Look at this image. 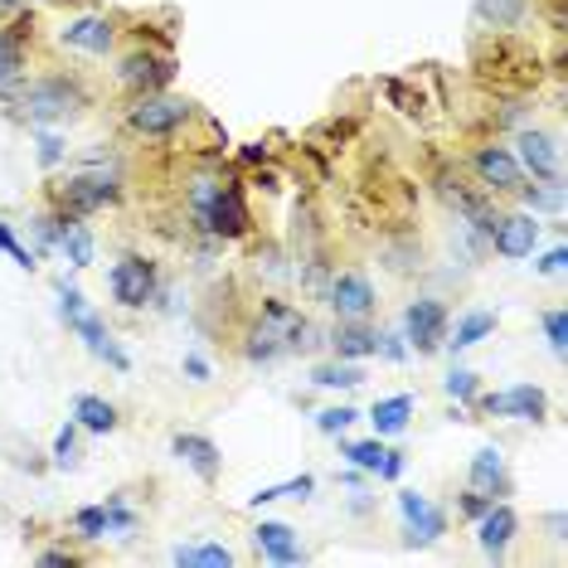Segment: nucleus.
<instances>
[{
    "label": "nucleus",
    "instance_id": "nucleus-1",
    "mask_svg": "<svg viewBox=\"0 0 568 568\" xmlns=\"http://www.w3.org/2000/svg\"><path fill=\"white\" fill-rule=\"evenodd\" d=\"M54 292H59V316H64V326H69L83 345H88V350H93L103 365H113L117 375H127V369H132L127 350H122V345L113 340V330H107V326H103V316H97L93 306H88V296H83L78 287H69L64 277L54 282Z\"/></svg>",
    "mask_w": 568,
    "mask_h": 568
},
{
    "label": "nucleus",
    "instance_id": "nucleus-2",
    "mask_svg": "<svg viewBox=\"0 0 568 568\" xmlns=\"http://www.w3.org/2000/svg\"><path fill=\"white\" fill-rule=\"evenodd\" d=\"M190 214L194 224L204 233H214V239H243L249 233V204H243V194L233 190V185H219V180H194L190 185Z\"/></svg>",
    "mask_w": 568,
    "mask_h": 568
},
{
    "label": "nucleus",
    "instance_id": "nucleus-3",
    "mask_svg": "<svg viewBox=\"0 0 568 568\" xmlns=\"http://www.w3.org/2000/svg\"><path fill=\"white\" fill-rule=\"evenodd\" d=\"M15 107L30 122L49 127V122L78 117L83 107H88V93H83L73 78H34V83H24V88L15 93Z\"/></svg>",
    "mask_w": 568,
    "mask_h": 568
},
{
    "label": "nucleus",
    "instance_id": "nucleus-4",
    "mask_svg": "<svg viewBox=\"0 0 568 568\" xmlns=\"http://www.w3.org/2000/svg\"><path fill=\"white\" fill-rule=\"evenodd\" d=\"M190 122V103L185 97H166V93H141L137 107L127 113V127L137 137H176Z\"/></svg>",
    "mask_w": 568,
    "mask_h": 568
},
{
    "label": "nucleus",
    "instance_id": "nucleus-5",
    "mask_svg": "<svg viewBox=\"0 0 568 568\" xmlns=\"http://www.w3.org/2000/svg\"><path fill=\"white\" fill-rule=\"evenodd\" d=\"M160 277H156V263H146V257L127 253L113 263V273H107V292H113L117 306H127V312H137V306H146L156 296Z\"/></svg>",
    "mask_w": 568,
    "mask_h": 568
},
{
    "label": "nucleus",
    "instance_id": "nucleus-6",
    "mask_svg": "<svg viewBox=\"0 0 568 568\" xmlns=\"http://www.w3.org/2000/svg\"><path fill=\"white\" fill-rule=\"evenodd\" d=\"M122 200V185L113 176H103V170H88V176H69L59 185V209H69V214H97V209L117 204Z\"/></svg>",
    "mask_w": 568,
    "mask_h": 568
},
{
    "label": "nucleus",
    "instance_id": "nucleus-7",
    "mask_svg": "<svg viewBox=\"0 0 568 568\" xmlns=\"http://www.w3.org/2000/svg\"><path fill=\"white\" fill-rule=\"evenodd\" d=\"M403 340H409V350H418V355L442 350V340H448V306H442L438 296L409 302V312H403Z\"/></svg>",
    "mask_w": 568,
    "mask_h": 568
},
{
    "label": "nucleus",
    "instance_id": "nucleus-8",
    "mask_svg": "<svg viewBox=\"0 0 568 568\" xmlns=\"http://www.w3.org/2000/svg\"><path fill=\"white\" fill-rule=\"evenodd\" d=\"M399 515H403V545L409 549H428L448 535V515L428 496H418V491H399Z\"/></svg>",
    "mask_w": 568,
    "mask_h": 568
},
{
    "label": "nucleus",
    "instance_id": "nucleus-9",
    "mask_svg": "<svg viewBox=\"0 0 568 568\" xmlns=\"http://www.w3.org/2000/svg\"><path fill=\"white\" fill-rule=\"evenodd\" d=\"M481 409L496 413V418H520V423H539L549 413V393L539 385H511L501 393H476Z\"/></svg>",
    "mask_w": 568,
    "mask_h": 568
},
{
    "label": "nucleus",
    "instance_id": "nucleus-10",
    "mask_svg": "<svg viewBox=\"0 0 568 568\" xmlns=\"http://www.w3.org/2000/svg\"><path fill=\"white\" fill-rule=\"evenodd\" d=\"M117 78H122V88H132V93H156V88H166L170 78H176V59H156V54H127L117 64Z\"/></svg>",
    "mask_w": 568,
    "mask_h": 568
},
{
    "label": "nucleus",
    "instance_id": "nucleus-11",
    "mask_svg": "<svg viewBox=\"0 0 568 568\" xmlns=\"http://www.w3.org/2000/svg\"><path fill=\"white\" fill-rule=\"evenodd\" d=\"M515 529H520V520H515V511L505 501H491L486 515H476V545L486 559H505V549H511Z\"/></svg>",
    "mask_w": 568,
    "mask_h": 568
},
{
    "label": "nucleus",
    "instance_id": "nucleus-12",
    "mask_svg": "<svg viewBox=\"0 0 568 568\" xmlns=\"http://www.w3.org/2000/svg\"><path fill=\"white\" fill-rule=\"evenodd\" d=\"M375 282H369L365 273H340L336 282H330V306H336L340 320H365L369 312H375Z\"/></svg>",
    "mask_w": 568,
    "mask_h": 568
},
{
    "label": "nucleus",
    "instance_id": "nucleus-13",
    "mask_svg": "<svg viewBox=\"0 0 568 568\" xmlns=\"http://www.w3.org/2000/svg\"><path fill=\"white\" fill-rule=\"evenodd\" d=\"M253 549L263 554L267 564H282V568L306 564V549L296 545V529L282 525V520H263V525H257V529H253Z\"/></svg>",
    "mask_w": 568,
    "mask_h": 568
},
{
    "label": "nucleus",
    "instance_id": "nucleus-14",
    "mask_svg": "<svg viewBox=\"0 0 568 568\" xmlns=\"http://www.w3.org/2000/svg\"><path fill=\"white\" fill-rule=\"evenodd\" d=\"M539 243V219L535 214H505L496 219V229H491V249L501 257H529Z\"/></svg>",
    "mask_w": 568,
    "mask_h": 568
},
{
    "label": "nucleus",
    "instance_id": "nucleus-15",
    "mask_svg": "<svg viewBox=\"0 0 568 568\" xmlns=\"http://www.w3.org/2000/svg\"><path fill=\"white\" fill-rule=\"evenodd\" d=\"M170 452H176L200 481H219V472H224V456H219V448L209 438H200V432H176V438H170Z\"/></svg>",
    "mask_w": 568,
    "mask_h": 568
},
{
    "label": "nucleus",
    "instance_id": "nucleus-16",
    "mask_svg": "<svg viewBox=\"0 0 568 568\" xmlns=\"http://www.w3.org/2000/svg\"><path fill=\"white\" fill-rule=\"evenodd\" d=\"M59 40L69 49H83V54H107L117 30H113V20H103V15H83V20H69L64 30H59Z\"/></svg>",
    "mask_w": 568,
    "mask_h": 568
},
{
    "label": "nucleus",
    "instance_id": "nucleus-17",
    "mask_svg": "<svg viewBox=\"0 0 568 568\" xmlns=\"http://www.w3.org/2000/svg\"><path fill=\"white\" fill-rule=\"evenodd\" d=\"M476 176L491 185V190H520V160L505 146H481L476 151Z\"/></svg>",
    "mask_w": 568,
    "mask_h": 568
},
{
    "label": "nucleus",
    "instance_id": "nucleus-18",
    "mask_svg": "<svg viewBox=\"0 0 568 568\" xmlns=\"http://www.w3.org/2000/svg\"><path fill=\"white\" fill-rule=\"evenodd\" d=\"M520 166L535 170V180H559V146H554V137H545V132H520Z\"/></svg>",
    "mask_w": 568,
    "mask_h": 568
},
{
    "label": "nucleus",
    "instance_id": "nucleus-19",
    "mask_svg": "<svg viewBox=\"0 0 568 568\" xmlns=\"http://www.w3.org/2000/svg\"><path fill=\"white\" fill-rule=\"evenodd\" d=\"M472 491H481V496H505L511 491V472H505V456L496 448H481L472 456Z\"/></svg>",
    "mask_w": 568,
    "mask_h": 568
},
{
    "label": "nucleus",
    "instance_id": "nucleus-20",
    "mask_svg": "<svg viewBox=\"0 0 568 568\" xmlns=\"http://www.w3.org/2000/svg\"><path fill=\"white\" fill-rule=\"evenodd\" d=\"M54 253H64L69 267H88L93 253H97L93 229L78 224V214H69V209H64V229H59V249H54Z\"/></svg>",
    "mask_w": 568,
    "mask_h": 568
},
{
    "label": "nucleus",
    "instance_id": "nucleus-21",
    "mask_svg": "<svg viewBox=\"0 0 568 568\" xmlns=\"http://www.w3.org/2000/svg\"><path fill=\"white\" fill-rule=\"evenodd\" d=\"M413 393H393V399H379L375 409H369V423H375V438H399L403 428H409L413 418Z\"/></svg>",
    "mask_w": 568,
    "mask_h": 568
},
{
    "label": "nucleus",
    "instance_id": "nucleus-22",
    "mask_svg": "<svg viewBox=\"0 0 568 568\" xmlns=\"http://www.w3.org/2000/svg\"><path fill=\"white\" fill-rule=\"evenodd\" d=\"M330 345H336V360H365V355H375L379 330L360 326V320H340V330L330 336Z\"/></svg>",
    "mask_w": 568,
    "mask_h": 568
},
{
    "label": "nucleus",
    "instance_id": "nucleus-23",
    "mask_svg": "<svg viewBox=\"0 0 568 568\" xmlns=\"http://www.w3.org/2000/svg\"><path fill=\"white\" fill-rule=\"evenodd\" d=\"M170 564H176V568H229L233 549L214 545V539H204V545H176V549H170Z\"/></svg>",
    "mask_w": 568,
    "mask_h": 568
},
{
    "label": "nucleus",
    "instance_id": "nucleus-24",
    "mask_svg": "<svg viewBox=\"0 0 568 568\" xmlns=\"http://www.w3.org/2000/svg\"><path fill=\"white\" fill-rule=\"evenodd\" d=\"M73 423H78L83 432H113L117 409L107 399H97V393H78V399H73Z\"/></svg>",
    "mask_w": 568,
    "mask_h": 568
},
{
    "label": "nucleus",
    "instance_id": "nucleus-25",
    "mask_svg": "<svg viewBox=\"0 0 568 568\" xmlns=\"http://www.w3.org/2000/svg\"><path fill=\"white\" fill-rule=\"evenodd\" d=\"M529 0H476L472 15L476 24H486V30H515V24L525 20Z\"/></svg>",
    "mask_w": 568,
    "mask_h": 568
},
{
    "label": "nucleus",
    "instance_id": "nucleus-26",
    "mask_svg": "<svg viewBox=\"0 0 568 568\" xmlns=\"http://www.w3.org/2000/svg\"><path fill=\"white\" fill-rule=\"evenodd\" d=\"M491 330H496V312H466L462 320H456V330H452V340H442L448 350H472L476 340H486Z\"/></svg>",
    "mask_w": 568,
    "mask_h": 568
},
{
    "label": "nucleus",
    "instance_id": "nucleus-27",
    "mask_svg": "<svg viewBox=\"0 0 568 568\" xmlns=\"http://www.w3.org/2000/svg\"><path fill=\"white\" fill-rule=\"evenodd\" d=\"M20 69H24V20L0 30V88H6Z\"/></svg>",
    "mask_w": 568,
    "mask_h": 568
},
{
    "label": "nucleus",
    "instance_id": "nucleus-28",
    "mask_svg": "<svg viewBox=\"0 0 568 568\" xmlns=\"http://www.w3.org/2000/svg\"><path fill=\"white\" fill-rule=\"evenodd\" d=\"M312 385H320V389H360L365 375H360V365L355 360H336V365H316Z\"/></svg>",
    "mask_w": 568,
    "mask_h": 568
},
{
    "label": "nucleus",
    "instance_id": "nucleus-29",
    "mask_svg": "<svg viewBox=\"0 0 568 568\" xmlns=\"http://www.w3.org/2000/svg\"><path fill=\"white\" fill-rule=\"evenodd\" d=\"M316 491V476H292V481H282V486H263L257 496H249L253 511H263V505H273V501H306Z\"/></svg>",
    "mask_w": 568,
    "mask_h": 568
},
{
    "label": "nucleus",
    "instance_id": "nucleus-30",
    "mask_svg": "<svg viewBox=\"0 0 568 568\" xmlns=\"http://www.w3.org/2000/svg\"><path fill=\"white\" fill-rule=\"evenodd\" d=\"M385 452H389V448H385L379 438H369V442H340V456L355 466V472H375V476H379V466H385Z\"/></svg>",
    "mask_w": 568,
    "mask_h": 568
},
{
    "label": "nucleus",
    "instance_id": "nucleus-31",
    "mask_svg": "<svg viewBox=\"0 0 568 568\" xmlns=\"http://www.w3.org/2000/svg\"><path fill=\"white\" fill-rule=\"evenodd\" d=\"M520 190H525L529 214H559V209H564V185H559V180H545V185H520Z\"/></svg>",
    "mask_w": 568,
    "mask_h": 568
},
{
    "label": "nucleus",
    "instance_id": "nucleus-32",
    "mask_svg": "<svg viewBox=\"0 0 568 568\" xmlns=\"http://www.w3.org/2000/svg\"><path fill=\"white\" fill-rule=\"evenodd\" d=\"M73 529H78V539H88V545L107 539V505H83V511L73 515Z\"/></svg>",
    "mask_w": 568,
    "mask_h": 568
},
{
    "label": "nucleus",
    "instance_id": "nucleus-33",
    "mask_svg": "<svg viewBox=\"0 0 568 568\" xmlns=\"http://www.w3.org/2000/svg\"><path fill=\"white\" fill-rule=\"evenodd\" d=\"M54 466H64V472L78 466V423H73V418L54 432Z\"/></svg>",
    "mask_w": 568,
    "mask_h": 568
},
{
    "label": "nucleus",
    "instance_id": "nucleus-34",
    "mask_svg": "<svg viewBox=\"0 0 568 568\" xmlns=\"http://www.w3.org/2000/svg\"><path fill=\"white\" fill-rule=\"evenodd\" d=\"M0 253H6L15 267H24V273H34V267H40V253L24 249V243L15 239V229H10V224H0Z\"/></svg>",
    "mask_w": 568,
    "mask_h": 568
},
{
    "label": "nucleus",
    "instance_id": "nucleus-35",
    "mask_svg": "<svg viewBox=\"0 0 568 568\" xmlns=\"http://www.w3.org/2000/svg\"><path fill=\"white\" fill-rule=\"evenodd\" d=\"M355 418H360V413H355L350 403H336V409H320V413H316V428L326 432V438H340V432L350 428Z\"/></svg>",
    "mask_w": 568,
    "mask_h": 568
},
{
    "label": "nucleus",
    "instance_id": "nucleus-36",
    "mask_svg": "<svg viewBox=\"0 0 568 568\" xmlns=\"http://www.w3.org/2000/svg\"><path fill=\"white\" fill-rule=\"evenodd\" d=\"M545 336H549V350L564 360V350H568V312H564V306L545 312Z\"/></svg>",
    "mask_w": 568,
    "mask_h": 568
},
{
    "label": "nucleus",
    "instance_id": "nucleus-37",
    "mask_svg": "<svg viewBox=\"0 0 568 568\" xmlns=\"http://www.w3.org/2000/svg\"><path fill=\"white\" fill-rule=\"evenodd\" d=\"M34 239H40V253H49V249H59V229H64V209L59 214H34Z\"/></svg>",
    "mask_w": 568,
    "mask_h": 568
},
{
    "label": "nucleus",
    "instance_id": "nucleus-38",
    "mask_svg": "<svg viewBox=\"0 0 568 568\" xmlns=\"http://www.w3.org/2000/svg\"><path fill=\"white\" fill-rule=\"evenodd\" d=\"M442 389H448L456 403H472L476 393H481V385H476V375H472V369H452V375L442 379Z\"/></svg>",
    "mask_w": 568,
    "mask_h": 568
},
{
    "label": "nucleus",
    "instance_id": "nucleus-39",
    "mask_svg": "<svg viewBox=\"0 0 568 568\" xmlns=\"http://www.w3.org/2000/svg\"><path fill=\"white\" fill-rule=\"evenodd\" d=\"M375 355H385V360H409V340H403V330H379V345H375Z\"/></svg>",
    "mask_w": 568,
    "mask_h": 568
},
{
    "label": "nucleus",
    "instance_id": "nucleus-40",
    "mask_svg": "<svg viewBox=\"0 0 568 568\" xmlns=\"http://www.w3.org/2000/svg\"><path fill=\"white\" fill-rule=\"evenodd\" d=\"M132 529H137V515H132L127 505L113 496V501H107V535H132Z\"/></svg>",
    "mask_w": 568,
    "mask_h": 568
},
{
    "label": "nucleus",
    "instance_id": "nucleus-41",
    "mask_svg": "<svg viewBox=\"0 0 568 568\" xmlns=\"http://www.w3.org/2000/svg\"><path fill=\"white\" fill-rule=\"evenodd\" d=\"M34 146H40V166L44 170H54L59 160H64V141H59L54 132H40V141H34Z\"/></svg>",
    "mask_w": 568,
    "mask_h": 568
},
{
    "label": "nucleus",
    "instance_id": "nucleus-42",
    "mask_svg": "<svg viewBox=\"0 0 568 568\" xmlns=\"http://www.w3.org/2000/svg\"><path fill=\"white\" fill-rule=\"evenodd\" d=\"M564 267H568V253H564V249H549V253H545V257H539V263H535V273H545V277H559Z\"/></svg>",
    "mask_w": 568,
    "mask_h": 568
},
{
    "label": "nucleus",
    "instance_id": "nucleus-43",
    "mask_svg": "<svg viewBox=\"0 0 568 568\" xmlns=\"http://www.w3.org/2000/svg\"><path fill=\"white\" fill-rule=\"evenodd\" d=\"M403 466H409V452H385V466H379V476H385V481H399Z\"/></svg>",
    "mask_w": 568,
    "mask_h": 568
},
{
    "label": "nucleus",
    "instance_id": "nucleus-44",
    "mask_svg": "<svg viewBox=\"0 0 568 568\" xmlns=\"http://www.w3.org/2000/svg\"><path fill=\"white\" fill-rule=\"evenodd\" d=\"M486 505H491V496H481V491H466V496H462V515H472V520H476V515H486Z\"/></svg>",
    "mask_w": 568,
    "mask_h": 568
},
{
    "label": "nucleus",
    "instance_id": "nucleus-45",
    "mask_svg": "<svg viewBox=\"0 0 568 568\" xmlns=\"http://www.w3.org/2000/svg\"><path fill=\"white\" fill-rule=\"evenodd\" d=\"M185 375H190L194 385H204V379H209V360H204V355H185Z\"/></svg>",
    "mask_w": 568,
    "mask_h": 568
},
{
    "label": "nucleus",
    "instance_id": "nucleus-46",
    "mask_svg": "<svg viewBox=\"0 0 568 568\" xmlns=\"http://www.w3.org/2000/svg\"><path fill=\"white\" fill-rule=\"evenodd\" d=\"M40 564H49V568H64V564H69V568H73V564H78V554H69V549H44Z\"/></svg>",
    "mask_w": 568,
    "mask_h": 568
},
{
    "label": "nucleus",
    "instance_id": "nucleus-47",
    "mask_svg": "<svg viewBox=\"0 0 568 568\" xmlns=\"http://www.w3.org/2000/svg\"><path fill=\"white\" fill-rule=\"evenodd\" d=\"M243 160H267V146H263V141H253V146H243Z\"/></svg>",
    "mask_w": 568,
    "mask_h": 568
},
{
    "label": "nucleus",
    "instance_id": "nucleus-48",
    "mask_svg": "<svg viewBox=\"0 0 568 568\" xmlns=\"http://www.w3.org/2000/svg\"><path fill=\"white\" fill-rule=\"evenodd\" d=\"M549 529H554V539H564V511L549 515Z\"/></svg>",
    "mask_w": 568,
    "mask_h": 568
},
{
    "label": "nucleus",
    "instance_id": "nucleus-49",
    "mask_svg": "<svg viewBox=\"0 0 568 568\" xmlns=\"http://www.w3.org/2000/svg\"><path fill=\"white\" fill-rule=\"evenodd\" d=\"M20 6H30V0H0V10H20Z\"/></svg>",
    "mask_w": 568,
    "mask_h": 568
}]
</instances>
